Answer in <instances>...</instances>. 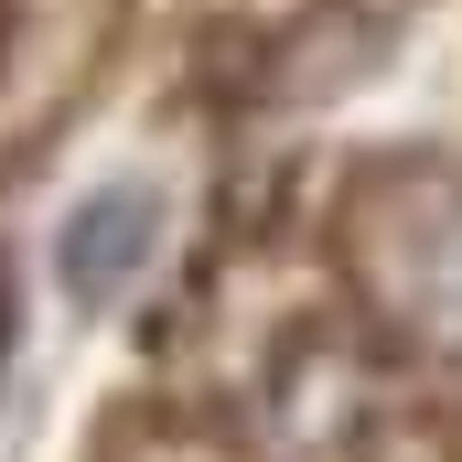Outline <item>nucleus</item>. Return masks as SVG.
Returning a JSON list of instances; mask_svg holds the SVG:
<instances>
[{
	"mask_svg": "<svg viewBox=\"0 0 462 462\" xmlns=\"http://www.w3.org/2000/svg\"><path fill=\"white\" fill-rule=\"evenodd\" d=\"M151 236H162V205H151L140 183H97V194L65 216V236H54V291H65L76 312H108L118 291L151 269Z\"/></svg>",
	"mask_w": 462,
	"mask_h": 462,
	"instance_id": "f257e3e1",
	"label": "nucleus"
}]
</instances>
